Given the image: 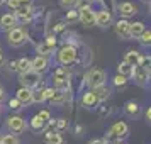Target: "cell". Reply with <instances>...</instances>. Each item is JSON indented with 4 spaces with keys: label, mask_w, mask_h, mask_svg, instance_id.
Returning <instances> with one entry per match:
<instances>
[{
    "label": "cell",
    "mask_w": 151,
    "mask_h": 144,
    "mask_svg": "<svg viewBox=\"0 0 151 144\" xmlns=\"http://www.w3.org/2000/svg\"><path fill=\"white\" fill-rule=\"evenodd\" d=\"M87 83H88L90 88H97L105 83V73L102 69H92L88 75H87Z\"/></svg>",
    "instance_id": "6da1fadb"
},
{
    "label": "cell",
    "mask_w": 151,
    "mask_h": 144,
    "mask_svg": "<svg viewBox=\"0 0 151 144\" xmlns=\"http://www.w3.org/2000/svg\"><path fill=\"white\" fill-rule=\"evenodd\" d=\"M58 59L61 64H70L76 59V49L73 46H65V48L60 49L58 53Z\"/></svg>",
    "instance_id": "7a4b0ae2"
},
{
    "label": "cell",
    "mask_w": 151,
    "mask_h": 144,
    "mask_svg": "<svg viewBox=\"0 0 151 144\" xmlns=\"http://www.w3.org/2000/svg\"><path fill=\"white\" fill-rule=\"evenodd\" d=\"M9 42L10 46H21L26 42V32L21 27H12L9 31Z\"/></svg>",
    "instance_id": "3957f363"
},
{
    "label": "cell",
    "mask_w": 151,
    "mask_h": 144,
    "mask_svg": "<svg viewBox=\"0 0 151 144\" xmlns=\"http://www.w3.org/2000/svg\"><path fill=\"white\" fill-rule=\"evenodd\" d=\"M21 83L24 87H27V88H32L36 87L37 83H39V73H36V71H26V73H21Z\"/></svg>",
    "instance_id": "277c9868"
},
{
    "label": "cell",
    "mask_w": 151,
    "mask_h": 144,
    "mask_svg": "<svg viewBox=\"0 0 151 144\" xmlns=\"http://www.w3.org/2000/svg\"><path fill=\"white\" fill-rule=\"evenodd\" d=\"M78 19L82 21L83 26H93L95 24V12L90 7H82L80 9V14H78Z\"/></svg>",
    "instance_id": "5b68a950"
},
{
    "label": "cell",
    "mask_w": 151,
    "mask_h": 144,
    "mask_svg": "<svg viewBox=\"0 0 151 144\" xmlns=\"http://www.w3.org/2000/svg\"><path fill=\"white\" fill-rule=\"evenodd\" d=\"M31 69L36 71V73H42L48 69V59L44 56H36L34 59H31Z\"/></svg>",
    "instance_id": "8992f818"
},
{
    "label": "cell",
    "mask_w": 151,
    "mask_h": 144,
    "mask_svg": "<svg viewBox=\"0 0 151 144\" xmlns=\"http://www.w3.org/2000/svg\"><path fill=\"white\" fill-rule=\"evenodd\" d=\"M9 129L12 130V132H15V134H19V132H22V130L26 129V120L19 115L10 117L9 119Z\"/></svg>",
    "instance_id": "52a82bcc"
},
{
    "label": "cell",
    "mask_w": 151,
    "mask_h": 144,
    "mask_svg": "<svg viewBox=\"0 0 151 144\" xmlns=\"http://www.w3.org/2000/svg\"><path fill=\"white\" fill-rule=\"evenodd\" d=\"M127 136V124L126 122H116L109 130V137H124Z\"/></svg>",
    "instance_id": "ba28073f"
},
{
    "label": "cell",
    "mask_w": 151,
    "mask_h": 144,
    "mask_svg": "<svg viewBox=\"0 0 151 144\" xmlns=\"http://www.w3.org/2000/svg\"><path fill=\"white\" fill-rule=\"evenodd\" d=\"M15 98L21 102V105H27V103L32 102V92L27 87H22V88L17 90V97Z\"/></svg>",
    "instance_id": "9c48e42d"
},
{
    "label": "cell",
    "mask_w": 151,
    "mask_h": 144,
    "mask_svg": "<svg viewBox=\"0 0 151 144\" xmlns=\"http://www.w3.org/2000/svg\"><path fill=\"white\" fill-rule=\"evenodd\" d=\"M110 21H112V17L107 10H100V12H97L95 14V24L97 26H100V27H105V26H109Z\"/></svg>",
    "instance_id": "30bf717a"
},
{
    "label": "cell",
    "mask_w": 151,
    "mask_h": 144,
    "mask_svg": "<svg viewBox=\"0 0 151 144\" xmlns=\"http://www.w3.org/2000/svg\"><path fill=\"white\" fill-rule=\"evenodd\" d=\"M14 26H15V15H12V14L2 15V19H0V27L4 29V31H10Z\"/></svg>",
    "instance_id": "8fae6325"
},
{
    "label": "cell",
    "mask_w": 151,
    "mask_h": 144,
    "mask_svg": "<svg viewBox=\"0 0 151 144\" xmlns=\"http://www.w3.org/2000/svg\"><path fill=\"white\" fill-rule=\"evenodd\" d=\"M21 19V21H31V17H32V14H31V7L29 5H21L19 9H15V19Z\"/></svg>",
    "instance_id": "7c38bea8"
},
{
    "label": "cell",
    "mask_w": 151,
    "mask_h": 144,
    "mask_svg": "<svg viewBox=\"0 0 151 144\" xmlns=\"http://www.w3.org/2000/svg\"><path fill=\"white\" fill-rule=\"evenodd\" d=\"M116 32L121 37H131L129 36V22L127 21H119L116 24Z\"/></svg>",
    "instance_id": "4fadbf2b"
},
{
    "label": "cell",
    "mask_w": 151,
    "mask_h": 144,
    "mask_svg": "<svg viewBox=\"0 0 151 144\" xmlns=\"http://www.w3.org/2000/svg\"><path fill=\"white\" fill-rule=\"evenodd\" d=\"M55 83H56V87H61V88L68 85V76H66L65 69H58L55 73Z\"/></svg>",
    "instance_id": "5bb4252c"
},
{
    "label": "cell",
    "mask_w": 151,
    "mask_h": 144,
    "mask_svg": "<svg viewBox=\"0 0 151 144\" xmlns=\"http://www.w3.org/2000/svg\"><path fill=\"white\" fill-rule=\"evenodd\" d=\"M144 31V24L143 22H134V24H129V36L131 37H139Z\"/></svg>",
    "instance_id": "9a60e30c"
},
{
    "label": "cell",
    "mask_w": 151,
    "mask_h": 144,
    "mask_svg": "<svg viewBox=\"0 0 151 144\" xmlns=\"http://www.w3.org/2000/svg\"><path fill=\"white\" fill-rule=\"evenodd\" d=\"M119 12H121L124 17H129V15L136 14V7H134L131 2H124V4H121V5H119Z\"/></svg>",
    "instance_id": "2e32d148"
},
{
    "label": "cell",
    "mask_w": 151,
    "mask_h": 144,
    "mask_svg": "<svg viewBox=\"0 0 151 144\" xmlns=\"http://www.w3.org/2000/svg\"><path fill=\"white\" fill-rule=\"evenodd\" d=\"M82 102H83V105H85V107H93V105H97V103H99V98L95 97L93 90H92V92H87V93L83 95Z\"/></svg>",
    "instance_id": "e0dca14e"
},
{
    "label": "cell",
    "mask_w": 151,
    "mask_h": 144,
    "mask_svg": "<svg viewBox=\"0 0 151 144\" xmlns=\"http://www.w3.org/2000/svg\"><path fill=\"white\" fill-rule=\"evenodd\" d=\"M15 69H17L19 73L31 71V59H27V58H22V59H19V61L15 63Z\"/></svg>",
    "instance_id": "ac0fdd59"
},
{
    "label": "cell",
    "mask_w": 151,
    "mask_h": 144,
    "mask_svg": "<svg viewBox=\"0 0 151 144\" xmlns=\"http://www.w3.org/2000/svg\"><path fill=\"white\" fill-rule=\"evenodd\" d=\"M124 61L129 63V64H132V66H137L139 61H141V58H139V54H137V51H127V53H126V58H124Z\"/></svg>",
    "instance_id": "d6986e66"
},
{
    "label": "cell",
    "mask_w": 151,
    "mask_h": 144,
    "mask_svg": "<svg viewBox=\"0 0 151 144\" xmlns=\"http://www.w3.org/2000/svg\"><path fill=\"white\" fill-rule=\"evenodd\" d=\"M119 75H124V76L134 75V66H132V64H129V63L122 61L121 64H119Z\"/></svg>",
    "instance_id": "ffe728a7"
},
{
    "label": "cell",
    "mask_w": 151,
    "mask_h": 144,
    "mask_svg": "<svg viewBox=\"0 0 151 144\" xmlns=\"http://www.w3.org/2000/svg\"><path fill=\"white\" fill-rule=\"evenodd\" d=\"M65 97H66V93L63 92V90H53V93H51V97H49V100L55 103H61L63 100H65Z\"/></svg>",
    "instance_id": "44dd1931"
},
{
    "label": "cell",
    "mask_w": 151,
    "mask_h": 144,
    "mask_svg": "<svg viewBox=\"0 0 151 144\" xmlns=\"http://www.w3.org/2000/svg\"><path fill=\"white\" fill-rule=\"evenodd\" d=\"M46 144H63V139L60 134L49 132V134H46Z\"/></svg>",
    "instance_id": "7402d4cb"
},
{
    "label": "cell",
    "mask_w": 151,
    "mask_h": 144,
    "mask_svg": "<svg viewBox=\"0 0 151 144\" xmlns=\"http://www.w3.org/2000/svg\"><path fill=\"white\" fill-rule=\"evenodd\" d=\"M93 90V93H95V97L99 98V102L100 100H104V98H107V95H109V90L105 88L104 85H100V87H97V88H92Z\"/></svg>",
    "instance_id": "603a6c76"
},
{
    "label": "cell",
    "mask_w": 151,
    "mask_h": 144,
    "mask_svg": "<svg viewBox=\"0 0 151 144\" xmlns=\"http://www.w3.org/2000/svg\"><path fill=\"white\" fill-rule=\"evenodd\" d=\"M31 125H32V129L34 130H42L44 129V125H46V120H42L39 115H36L32 120H31Z\"/></svg>",
    "instance_id": "cb8c5ba5"
},
{
    "label": "cell",
    "mask_w": 151,
    "mask_h": 144,
    "mask_svg": "<svg viewBox=\"0 0 151 144\" xmlns=\"http://www.w3.org/2000/svg\"><path fill=\"white\" fill-rule=\"evenodd\" d=\"M126 112H127L129 115H137V114H139V105H137L136 102H127Z\"/></svg>",
    "instance_id": "d4e9b609"
},
{
    "label": "cell",
    "mask_w": 151,
    "mask_h": 144,
    "mask_svg": "<svg viewBox=\"0 0 151 144\" xmlns=\"http://www.w3.org/2000/svg\"><path fill=\"white\" fill-rule=\"evenodd\" d=\"M0 144H17V137L12 136V134H7L0 139Z\"/></svg>",
    "instance_id": "484cf974"
},
{
    "label": "cell",
    "mask_w": 151,
    "mask_h": 144,
    "mask_svg": "<svg viewBox=\"0 0 151 144\" xmlns=\"http://www.w3.org/2000/svg\"><path fill=\"white\" fill-rule=\"evenodd\" d=\"M139 39H141V42H143V44H150V42H151V32L144 29L143 34L139 36Z\"/></svg>",
    "instance_id": "4316f807"
},
{
    "label": "cell",
    "mask_w": 151,
    "mask_h": 144,
    "mask_svg": "<svg viewBox=\"0 0 151 144\" xmlns=\"http://www.w3.org/2000/svg\"><path fill=\"white\" fill-rule=\"evenodd\" d=\"M37 51L44 56V54H49V53L53 51V48H51L49 44H46V42H44V44H41V46H37Z\"/></svg>",
    "instance_id": "83f0119b"
},
{
    "label": "cell",
    "mask_w": 151,
    "mask_h": 144,
    "mask_svg": "<svg viewBox=\"0 0 151 144\" xmlns=\"http://www.w3.org/2000/svg\"><path fill=\"white\" fill-rule=\"evenodd\" d=\"M114 83H116L117 87H119V85H121V87H124V85L127 83V80H126V76H124V75H117L116 78H114Z\"/></svg>",
    "instance_id": "f1b7e54d"
},
{
    "label": "cell",
    "mask_w": 151,
    "mask_h": 144,
    "mask_svg": "<svg viewBox=\"0 0 151 144\" xmlns=\"http://www.w3.org/2000/svg\"><path fill=\"white\" fill-rule=\"evenodd\" d=\"M7 4H9V7L12 9V10L21 7V0H7Z\"/></svg>",
    "instance_id": "f546056e"
},
{
    "label": "cell",
    "mask_w": 151,
    "mask_h": 144,
    "mask_svg": "<svg viewBox=\"0 0 151 144\" xmlns=\"http://www.w3.org/2000/svg\"><path fill=\"white\" fill-rule=\"evenodd\" d=\"M78 4V0H61V5L63 7H73Z\"/></svg>",
    "instance_id": "4dcf8cb0"
},
{
    "label": "cell",
    "mask_w": 151,
    "mask_h": 144,
    "mask_svg": "<svg viewBox=\"0 0 151 144\" xmlns=\"http://www.w3.org/2000/svg\"><path fill=\"white\" fill-rule=\"evenodd\" d=\"M37 115L41 117L42 120H46V122H48L49 119H51V115H49V112H48V110H41V112H39V114H37Z\"/></svg>",
    "instance_id": "1f68e13d"
},
{
    "label": "cell",
    "mask_w": 151,
    "mask_h": 144,
    "mask_svg": "<svg viewBox=\"0 0 151 144\" xmlns=\"http://www.w3.org/2000/svg\"><path fill=\"white\" fill-rule=\"evenodd\" d=\"M46 44H49V46H51V48H55V44H56L55 37H53V36H49L48 39H46Z\"/></svg>",
    "instance_id": "d6a6232c"
},
{
    "label": "cell",
    "mask_w": 151,
    "mask_h": 144,
    "mask_svg": "<svg viewBox=\"0 0 151 144\" xmlns=\"http://www.w3.org/2000/svg\"><path fill=\"white\" fill-rule=\"evenodd\" d=\"M19 105H21V102H19L17 98H14V100H10V107H12V109H19Z\"/></svg>",
    "instance_id": "836d02e7"
},
{
    "label": "cell",
    "mask_w": 151,
    "mask_h": 144,
    "mask_svg": "<svg viewBox=\"0 0 151 144\" xmlns=\"http://www.w3.org/2000/svg\"><path fill=\"white\" fill-rule=\"evenodd\" d=\"M88 144H107L104 139H93V141H90Z\"/></svg>",
    "instance_id": "e575fe53"
},
{
    "label": "cell",
    "mask_w": 151,
    "mask_h": 144,
    "mask_svg": "<svg viewBox=\"0 0 151 144\" xmlns=\"http://www.w3.org/2000/svg\"><path fill=\"white\" fill-rule=\"evenodd\" d=\"M58 127H60V129H63V127H66V120H60V122H58Z\"/></svg>",
    "instance_id": "d590c367"
},
{
    "label": "cell",
    "mask_w": 151,
    "mask_h": 144,
    "mask_svg": "<svg viewBox=\"0 0 151 144\" xmlns=\"http://www.w3.org/2000/svg\"><path fill=\"white\" fill-rule=\"evenodd\" d=\"M73 19H76V14L75 12H70L68 14V21H73Z\"/></svg>",
    "instance_id": "8d00e7d4"
},
{
    "label": "cell",
    "mask_w": 151,
    "mask_h": 144,
    "mask_svg": "<svg viewBox=\"0 0 151 144\" xmlns=\"http://www.w3.org/2000/svg\"><path fill=\"white\" fill-rule=\"evenodd\" d=\"M31 4V0H21V5H29Z\"/></svg>",
    "instance_id": "74e56055"
},
{
    "label": "cell",
    "mask_w": 151,
    "mask_h": 144,
    "mask_svg": "<svg viewBox=\"0 0 151 144\" xmlns=\"http://www.w3.org/2000/svg\"><path fill=\"white\" fill-rule=\"evenodd\" d=\"M146 119H148V120H150V119H151V110H150V109L146 110Z\"/></svg>",
    "instance_id": "f35d334b"
},
{
    "label": "cell",
    "mask_w": 151,
    "mask_h": 144,
    "mask_svg": "<svg viewBox=\"0 0 151 144\" xmlns=\"http://www.w3.org/2000/svg\"><path fill=\"white\" fill-rule=\"evenodd\" d=\"M4 97H5V95H4V90H2V87H0V102L4 100Z\"/></svg>",
    "instance_id": "ab89813d"
},
{
    "label": "cell",
    "mask_w": 151,
    "mask_h": 144,
    "mask_svg": "<svg viewBox=\"0 0 151 144\" xmlns=\"http://www.w3.org/2000/svg\"><path fill=\"white\" fill-rule=\"evenodd\" d=\"M4 63V54H2V51H0V64Z\"/></svg>",
    "instance_id": "60d3db41"
},
{
    "label": "cell",
    "mask_w": 151,
    "mask_h": 144,
    "mask_svg": "<svg viewBox=\"0 0 151 144\" xmlns=\"http://www.w3.org/2000/svg\"><path fill=\"white\" fill-rule=\"evenodd\" d=\"M4 2H5V0H0V5H2V4H4Z\"/></svg>",
    "instance_id": "b9f144b4"
},
{
    "label": "cell",
    "mask_w": 151,
    "mask_h": 144,
    "mask_svg": "<svg viewBox=\"0 0 151 144\" xmlns=\"http://www.w3.org/2000/svg\"><path fill=\"white\" fill-rule=\"evenodd\" d=\"M116 144H122V143H116Z\"/></svg>",
    "instance_id": "7bdbcfd3"
},
{
    "label": "cell",
    "mask_w": 151,
    "mask_h": 144,
    "mask_svg": "<svg viewBox=\"0 0 151 144\" xmlns=\"http://www.w3.org/2000/svg\"><path fill=\"white\" fill-rule=\"evenodd\" d=\"M0 51H2V49H0Z\"/></svg>",
    "instance_id": "ee69618b"
}]
</instances>
